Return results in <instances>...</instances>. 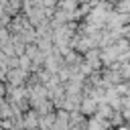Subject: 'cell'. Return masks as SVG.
I'll use <instances>...</instances> for the list:
<instances>
[]
</instances>
